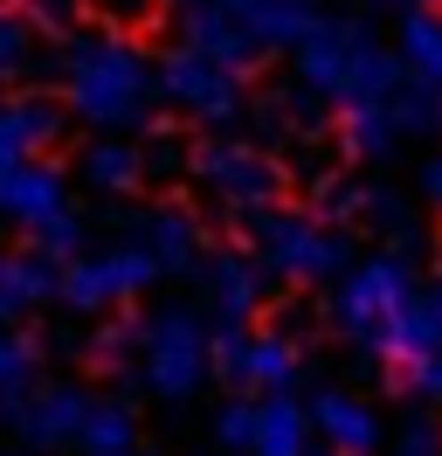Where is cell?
Instances as JSON below:
<instances>
[{"label":"cell","mask_w":442,"mask_h":456,"mask_svg":"<svg viewBox=\"0 0 442 456\" xmlns=\"http://www.w3.org/2000/svg\"><path fill=\"white\" fill-rule=\"evenodd\" d=\"M104 14L118 28H132V21H152V14H160V0H104Z\"/></svg>","instance_id":"1"}]
</instances>
